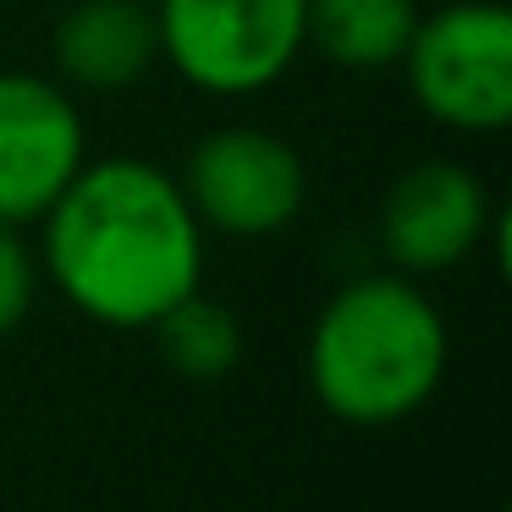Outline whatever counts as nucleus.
I'll return each instance as SVG.
<instances>
[{
    "label": "nucleus",
    "instance_id": "1",
    "mask_svg": "<svg viewBox=\"0 0 512 512\" xmlns=\"http://www.w3.org/2000/svg\"><path fill=\"white\" fill-rule=\"evenodd\" d=\"M39 226V270L94 325L149 331L204 281V226L182 182L149 160L83 166Z\"/></svg>",
    "mask_w": 512,
    "mask_h": 512
},
{
    "label": "nucleus",
    "instance_id": "2",
    "mask_svg": "<svg viewBox=\"0 0 512 512\" xmlns=\"http://www.w3.org/2000/svg\"><path fill=\"white\" fill-rule=\"evenodd\" d=\"M446 375V320L402 270L358 276L325 298L309 331V386L347 424H397Z\"/></svg>",
    "mask_w": 512,
    "mask_h": 512
},
{
    "label": "nucleus",
    "instance_id": "3",
    "mask_svg": "<svg viewBox=\"0 0 512 512\" xmlns=\"http://www.w3.org/2000/svg\"><path fill=\"white\" fill-rule=\"evenodd\" d=\"M309 0H155L160 61L215 100L281 83L303 56Z\"/></svg>",
    "mask_w": 512,
    "mask_h": 512
},
{
    "label": "nucleus",
    "instance_id": "4",
    "mask_svg": "<svg viewBox=\"0 0 512 512\" xmlns=\"http://www.w3.org/2000/svg\"><path fill=\"white\" fill-rule=\"evenodd\" d=\"M402 78L430 122L452 133H501L512 122V12L501 0H452L419 17Z\"/></svg>",
    "mask_w": 512,
    "mask_h": 512
},
{
    "label": "nucleus",
    "instance_id": "5",
    "mask_svg": "<svg viewBox=\"0 0 512 512\" xmlns=\"http://www.w3.org/2000/svg\"><path fill=\"white\" fill-rule=\"evenodd\" d=\"M177 182L204 232L243 237V243L287 232L309 199V171H303L298 149L265 127L204 133Z\"/></svg>",
    "mask_w": 512,
    "mask_h": 512
},
{
    "label": "nucleus",
    "instance_id": "6",
    "mask_svg": "<svg viewBox=\"0 0 512 512\" xmlns=\"http://www.w3.org/2000/svg\"><path fill=\"white\" fill-rule=\"evenodd\" d=\"M89 166V133L56 78L0 72V221L34 226Z\"/></svg>",
    "mask_w": 512,
    "mask_h": 512
},
{
    "label": "nucleus",
    "instance_id": "7",
    "mask_svg": "<svg viewBox=\"0 0 512 512\" xmlns=\"http://www.w3.org/2000/svg\"><path fill=\"white\" fill-rule=\"evenodd\" d=\"M490 232V193L457 160H419L380 204V248L402 276H441L463 265Z\"/></svg>",
    "mask_w": 512,
    "mask_h": 512
},
{
    "label": "nucleus",
    "instance_id": "8",
    "mask_svg": "<svg viewBox=\"0 0 512 512\" xmlns=\"http://www.w3.org/2000/svg\"><path fill=\"white\" fill-rule=\"evenodd\" d=\"M61 83H78L94 94L133 89L160 61L155 0H78L67 6L50 34Z\"/></svg>",
    "mask_w": 512,
    "mask_h": 512
},
{
    "label": "nucleus",
    "instance_id": "9",
    "mask_svg": "<svg viewBox=\"0 0 512 512\" xmlns=\"http://www.w3.org/2000/svg\"><path fill=\"white\" fill-rule=\"evenodd\" d=\"M413 0H309L303 6V50H320L342 72H386L402 67L413 28Z\"/></svg>",
    "mask_w": 512,
    "mask_h": 512
},
{
    "label": "nucleus",
    "instance_id": "10",
    "mask_svg": "<svg viewBox=\"0 0 512 512\" xmlns=\"http://www.w3.org/2000/svg\"><path fill=\"white\" fill-rule=\"evenodd\" d=\"M149 331H155V342H160V358H166L182 380H204V386H210V380L232 375L237 358H243V320H237L221 298H210V292H199V287L171 303Z\"/></svg>",
    "mask_w": 512,
    "mask_h": 512
},
{
    "label": "nucleus",
    "instance_id": "11",
    "mask_svg": "<svg viewBox=\"0 0 512 512\" xmlns=\"http://www.w3.org/2000/svg\"><path fill=\"white\" fill-rule=\"evenodd\" d=\"M39 248L23 237V226L0 221V336H12L28 320L39 298Z\"/></svg>",
    "mask_w": 512,
    "mask_h": 512
}]
</instances>
